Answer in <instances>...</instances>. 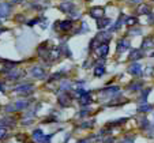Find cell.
Masks as SVG:
<instances>
[{
    "instance_id": "6da1fadb",
    "label": "cell",
    "mask_w": 154,
    "mask_h": 143,
    "mask_svg": "<svg viewBox=\"0 0 154 143\" xmlns=\"http://www.w3.org/2000/svg\"><path fill=\"white\" fill-rule=\"evenodd\" d=\"M109 40H111V33H109V32H101V33H98V34H97L93 40H91L90 48H91V49H96L98 45L104 44V42H108Z\"/></svg>"
},
{
    "instance_id": "7a4b0ae2",
    "label": "cell",
    "mask_w": 154,
    "mask_h": 143,
    "mask_svg": "<svg viewBox=\"0 0 154 143\" xmlns=\"http://www.w3.org/2000/svg\"><path fill=\"white\" fill-rule=\"evenodd\" d=\"M100 94L104 97H117L120 94V87L119 86H109V87H104Z\"/></svg>"
},
{
    "instance_id": "3957f363",
    "label": "cell",
    "mask_w": 154,
    "mask_h": 143,
    "mask_svg": "<svg viewBox=\"0 0 154 143\" xmlns=\"http://www.w3.org/2000/svg\"><path fill=\"white\" fill-rule=\"evenodd\" d=\"M55 29L59 30V32H70L72 29V20H59V22H56Z\"/></svg>"
},
{
    "instance_id": "277c9868",
    "label": "cell",
    "mask_w": 154,
    "mask_h": 143,
    "mask_svg": "<svg viewBox=\"0 0 154 143\" xmlns=\"http://www.w3.org/2000/svg\"><path fill=\"white\" fill-rule=\"evenodd\" d=\"M33 85L32 83H26V85H20L15 89V94H19V96H29L33 93Z\"/></svg>"
},
{
    "instance_id": "5b68a950",
    "label": "cell",
    "mask_w": 154,
    "mask_h": 143,
    "mask_svg": "<svg viewBox=\"0 0 154 143\" xmlns=\"http://www.w3.org/2000/svg\"><path fill=\"white\" fill-rule=\"evenodd\" d=\"M94 50H96L97 56H98L100 59H105L108 55V52H109V45H108V42H104V44L98 45Z\"/></svg>"
},
{
    "instance_id": "8992f818",
    "label": "cell",
    "mask_w": 154,
    "mask_h": 143,
    "mask_svg": "<svg viewBox=\"0 0 154 143\" xmlns=\"http://www.w3.org/2000/svg\"><path fill=\"white\" fill-rule=\"evenodd\" d=\"M30 74L37 79H42V78H45V75H47L45 70H44L42 67H40V65H34V67L30 68Z\"/></svg>"
},
{
    "instance_id": "52a82bcc",
    "label": "cell",
    "mask_w": 154,
    "mask_h": 143,
    "mask_svg": "<svg viewBox=\"0 0 154 143\" xmlns=\"http://www.w3.org/2000/svg\"><path fill=\"white\" fill-rule=\"evenodd\" d=\"M71 101H72V98H71V96L67 93V91H63V93L59 96V104H60L61 106H70L71 105Z\"/></svg>"
},
{
    "instance_id": "ba28073f",
    "label": "cell",
    "mask_w": 154,
    "mask_h": 143,
    "mask_svg": "<svg viewBox=\"0 0 154 143\" xmlns=\"http://www.w3.org/2000/svg\"><path fill=\"white\" fill-rule=\"evenodd\" d=\"M128 72L132 76H140L142 75V65H140L139 63H137V61H134V63L128 67Z\"/></svg>"
},
{
    "instance_id": "9c48e42d",
    "label": "cell",
    "mask_w": 154,
    "mask_h": 143,
    "mask_svg": "<svg viewBox=\"0 0 154 143\" xmlns=\"http://www.w3.org/2000/svg\"><path fill=\"white\" fill-rule=\"evenodd\" d=\"M104 15H105V8L101 6H96L90 10V17L94 18V19H100V18H102Z\"/></svg>"
},
{
    "instance_id": "30bf717a",
    "label": "cell",
    "mask_w": 154,
    "mask_h": 143,
    "mask_svg": "<svg viewBox=\"0 0 154 143\" xmlns=\"http://www.w3.org/2000/svg\"><path fill=\"white\" fill-rule=\"evenodd\" d=\"M59 8H60V11H63L64 14H70V12H72L74 10H75V6H74L72 2L67 0V2H63V3H60Z\"/></svg>"
},
{
    "instance_id": "8fae6325",
    "label": "cell",
    "mask_w": 154,
    "mask_h": 143,
    "mask_svg": "<svg viewBox=\"0 0 154 143\" xmlns=\"http://www.w3.org/2000/svg\"><path fill=\"white\" fill-rule=\"evenodd\" d=\"M11 12V4L10 3H0V19H6Z\"/></svg>"
},
{
    "instance_id": "7c38bea8",
    "label": "cell",
    "mask_w": 154,
    "mask_h": 143,
    "mask_svg": "<svg viewBox=\"0 0 154 143\" xmlns=\"http://www.w3.org/2000/svg\"><path fill=\"white\" fill-rule=\"evenodd\" d=\"M127 49H130V41L125 40V38H122V40L117 41V47H116L117 53H123Z\"/></svg>"
},
{
    "instance_id": "4fadbf2b",
    "label": "cell",
    "mask_w": 154,
    "mask_h": 143,
    "mask_svg": "<svg viewBox=\"0 0 154 143\" xmlns=\"http://www.w3.org/2000/svg\"><path fill=\"white\" fill-rule=\"evenodd\" d=\"M79 104L82 106H87L91 104V93L90 91H85L81 97H79Z\"/></svg>"
},
{
    "instance_id": "5bb4252c",
    "label": "cell",
    "mask_w": 154,
    "mask_h": 143,
    "mask_svg": "<svg viewBox=\"0 0 154 143\" xmlns=\"http://www.w3.org/2000/svg\"><path fill=\"white\" fill-rule=\"evenodd\" d=\"M143 56H145V53H143V49H132L131 50V53H130V60H132V61H137V60H139V59H142Z\"/></svg>"
},
{
    "instance_id": "9a60e30c",
    "label": "cell",
    "mask_w": 154,
    "mask_h": 143,
    "mask_svg": "<svg viewBox=\"0 0 154 143\" xmlns=\"http://www.w3.org/2000/svg\"><path fill=\"white\" fill-rule=\"evenodd\" d=\"M20 76H23V71L22 70H17V68H12L8 72V79L10 81H17Z\"/></svg>"
},
{
    "instance_id": "2e32d148",
    "label": "cell",
    "mask_w": 154,
    "mask_h": 143,
    "mask_svg": "<svg viewBox=\"0 0 154 143\" xmlns=\"http://www.w3.org/2000/svg\"><path fill=\"white\" fill-rule=\"evenodd\" d=\"M112 20L109 19V18H100V19H97V27H98L100 30L105 29V27H108V25H111Z\"/></svg>"
},
{
    "instance_id": "e0dca14e",
    "label": "cell",
    "mask_w": 154,
    "mask_h": 143,
    "mask_svg": "<svg viewBox=\"0 0 154 143\" xmlns=\"http://www.w3.org/2000/svg\"><path fill=\"white\" fill-rule=\"evenodd\" d=\"M32 7L35 10H44L45 7H48V2L47 0H34L32 3Z\"/></svg>"
},
{
    "instance_id": "ac0fdd59",
    "label": "cell",
    "mask_w": 154,
    "mask_h": 143,
    "mask_svg": "<svg viewBox=\"0 0 154 143\" xmlns=\"http://www.w3.org/2000/svg\"><path fill=\"white\" fill-rule=\"evenodd\" d=\"M29 105H30V99H20V101H17L14 104V106H15V109H17V111L25 109V108H27Z\"/></svg>"
},
{
    "instance_id": "d6986e66",
    "label": "cell",
    "mask_w": 154,
    "mask_h": 143,
    "mask_svg": "<svg viewBox=\"0 0 154 143\" xmlns=\"http://www.w3.org/2000/svg\"><path fill=\"white\" fill-rule=\"evenodd\" d=\"M154 48V37H147L142 42V49H150Z\"/></svg>"
},
{
    "instance_id": "ffe728a7",
    "label": "cell",
    "mask_w": 154,
    "mask_h": 143,
    "mask_svg": "<svg viewBox=\"0 0 154 143\" xmlns=\"http://www.w3.org/2000/svg\"><path fill=\"white\" fill-rule=\"evenodd\" d=\"M137 14L138 15H149L150 14V7L147 4H140L137 8Z\"/></svg>"
},
{
    "instance_id": "44dd1931",
    "label": "cell",
    "mask_w": 154,
    "mask_h": 143,
    "mask_svg": "<svg viewBox=\"0 0 154 143\" xmlns=\"http://www.w3.org/2000/svg\"><path fill=\"white\" fill-rule=\"evenodd\" d=\"M137 23H138L137 17H125L124 18V25H125V26L131 27V26H135Z\"/></svg>"
},
{
    "instance_id": "7402d4cb",
    "label": "cell",
    "mask_w": 154,
    "mask_h": 143,
    "mask_svg": "<svg viewBox=\"0 0 154 143\" xmlns=\"http://www.w3.org/2000/svg\"><path fill=\"white\" fill-rule=\"evenodd\" d=\"M123 23H124V15H120L119 19H117V22L111 27V30H109V32H116V30H119L120 27H122Z\"/></svg>"
},
{
    "instance_id": "603a6c76",
    "label": "cell",
    "mask_w": 154,
    "mask_h": 143,
    "mask_svg": "<svg viewBox=\"0 0 154 143\" xmlns=\"http://www.w3.org/2000/svg\"><path fill=\"white\" fill-rule=\"evenodd\" d=\"M106 72V70H105V67L102 64H98V65H96V68H94V76H97V78H98V76H102L104 75V74Z\"/></svg>"
},
{
    "instance_id": "cb8c5ba5",
    "label": "cell",
    "mask_w": 154,
    "mask_h": 143,
    "mask_svg": "<svg viewBox=\"0 0 154 143\" xmlns=\"http://www.w3.org/2000/svg\"><path fill=\"white\" fill-rule=\"evenodd\" d=\"M151 111H153V105H150L147 102H145L142 106H139L137 109V112H139V113H146V112H151Z\"/></svg>"
},
{
    "instance_id": "d4e9b609",
    "label": "cell",
    "mask_w": 154,
    "mask_h": 143,
    "mask_svg": "<svg viewBox=\"0 0 154 143\" xmlns=\"http://www.w3.org/2000/svg\"><path fill=\"white\" fill-rule=\"evenodd\" d=\"M127 121V119H117V120H112V121L108 123V128H111V127H115V126H120V124H123V123Z\"/></svg>"
},
{
    "instance_id": "484cf974",
    "label": "cell",
    "mask_w": 154,
    "mask_h": 143,
    "mask_svg": "<svg viewBox=\"0 0 154 143\" xmlns=\"http://www.w3.org/2000/svg\"><path fill=\"white\" fill-rule=\"evenodd\" d=\"M42 138H44V132L41 131V129H34V131H33V139L34 140L40 142Z\"/></svg>"
},
{
    "instance_id": "4316f807",
    "label": "cell",
    "mask_w": 154,
    "mask_h": 143,
    "mask_svg": "<svg viewBox=\"0 0 154 143\" xmlns=\"http://www.w3.org/2000/svg\"><path fill=\"white\" fill-rule=\"evenodd\" d=\"M140 87H142V82H134L132 85L128 86V90L130 91H137V90H140Z\"/></svg>"
},
{
    "instance_id": "83f0119b",
    "label": "cell",
    "mask_w": 154,
    "mask_h": 143,
    "mask_svg": "<svg viewBox=\"0 0 154 143\" xmlns=\"http://www.w3.org/2000/svg\"><path fill=\"white\" fill-rule=\"evenodd\" d=\"M52 136H53V134H51V135H44V138L40 140V143H51V139H52Z\"/></svg>"
},
{
    "instance_id": "f1b7e54d",
    "label": "cell",
    "mask_w": 154,
    "mask_h": 143,
    "mask_svg": "<svg viewBox=\"0 0 154 143\" xmlns=\"http://www.w3.org/2000/svg\"><path fill=\"white\" fill-rule=\"evenodd\" d=\"M150 90H151L150 87L146 89V90H143V93H142V102H143V104H145V102H147V101H146V98H147V96L150 94Z\"/></svg>"
},
{
    "instance_id": "f546056e",
    "label": "cell",
    "mask_w": 154,
    "mask_h": 143,
    "mask_svg": "<svg viewBox=\"0 0 154 143\" xmlns=\"http://www.w3.org/2000/svg\"><path fill=\"white\" fill-rule=\"evenodd\" d=\"M93 126H94V120L93 121H85V123H82L81 124L82 128H91Z\"/></svg>"
},
{
    "instance_id": "4dcf8cb0",
    "label": "cell",
    "mask_w": 154,
    "mask_h": 143,
    "mask_svg": "<svg viewBox=\"0 0 154 143\" xmlns=\"http://www.w3.org/2000/svg\"><path fill=\"white\" fill-rule=\"evenodd\" d=\"M7 135V128L3 126H0V139H4Z\"/></svg>"
},
{
    "instance_id": "1f68e13d",
    "label": "cell",
    "mask_w": 154,
    "mask_h": 143,
    "mask_svg": "<svg viewBox=\"0 0 154 143\" xmlns=\"http://www.w3.org/2000/svg\"><path fill=\"white\" fill-rule=\"evenodd\" d=\"M86 32H89V27H87V25L85 23H82V26H81V29L78 30V33H86Z\"/></svg>"
},
{
    "instance_id": "d6a6232c",
    "label": "cell",
    "mask_w": 154,
    "mask_h": 143,
    "mask_svg": "<svg viewBox=\"0 0 154 143\" xmlns=\"http://www.w3.org/2000/svg\"><path fill=\"white\" fill-rule=\"evenodd\" d=\"M61 76H63V74H61V72H57V74H55V75L51 76L49 81H51V82H52V81H57V79H59V78H61Z\"/></svg>"
},
{
    "instance_id": "836d02e7",
    "label": "cell",
    "mask_w": 154,
    "mask_h": 143,
    "mask_svg": "<svg viewBox=\"0 0 154 143\" xmlns=\"http://www.w3.org/2000/svg\"><path fill=\"white\" fill-rule=\"evenodd\" d=\"M6 111L8 112V113H11L12 111H17V109H15V106H14V105H10V104H8V105L6 106Z\"/></svg>"
},
{
    "instance_id": "e575fe53",
    "label": "cell",
    "mask_w": 154,
    "mask_h": 143,
    "mask_svg": "<svg viewBox=\"0 0 154 143\" xmlns=\"http://www.w3.org/2000/svg\"><path fill=\"white\" fill-rule=\"evenodd\" d=\"M120 143H134V139H132V138H125V139L122 140Z\"/></svg>"
},
{
    "instance_id": "d590c367",
    "label": "cell",
    "mask_w": 154,
    "mask_h": 143,
    "mask_svg": "<svg viewBox=\"0 0 154 143\" xmlns=\"http://www.w3.org/2000/svg\"><path fill=\"white\" fill-rule=\"evenodd\" d=\"M86 114H89V111H86V109H83V111H81V113H79V117H85Z\"/></svg>"
},
{
    "instance_id": "8d00e7d4",
    "label": "cell",
    "mask_w": 154,
    "mask_h": 143,
    "mask_svg": "<svg viewBox=\"0 0 154 143\" xmlns=\"http://www.w3.org/2000/svg\"><path fill=\"white\" fill-rule=\"evenodd\" d=\"M37 22H38V19H34V20H30V22H29V26H33V25H34V23H37Z\"/></svg>"
},
{
    "instance_id": "74e56055",
    "label": "cell",
    "mask_w": 154,
    "mask_h": 143,
    "mask_svg": "<svg viewBox=\"0 0 154 143\" xmlns=\"http://www.w3.org/2000/svg\"><path fill=\"white\" fill-rule=\"evenodd\" d=\"M0 91H2V93H4V83H0Z\"/></svg>"
},
{
    "instance_id": "f35d334b",
    "label": "cell",
    "mask_w": 154,
    "mask_h": 143,
    "mask_svg": "<svg viewBox=\"0 0 154 143\" xmlns=\"http://www.w3.org/2000/svg\"><path fill=\"white\" fill-rule=\"evenodd\" d=\"M23 0H11V3H14V4H18V3H22Z\"/></svg>"
},
{
    "instance_id": "ab89813d",
    "label": "cell",
    "mask_w": 154,
    "mask_h": 143,
    "mask_svg": "<svg viewBox=\"0 0 154 143\" xmlns=\"http://www.w3.org/2000/svg\"><path fill=\"white\" fill-rule=\"evenodd\" d=\"M131 3H140V2H142V0H130Z\"/></svg>"
},
{
    "instance_id": "60d3db41",
    "label": "cell",
    "mask_w": 154,
    "mask_h": 143,
    "mask_svg": "<svg viewBox=\"0 0 154 143\" xmlns=\"http://www.w3.org/2000/svg\"><path fill=\"white\" fill-rule=\"evenodd\" d=\"M78 143H89V139H83V140H81V142H78Z\"/></svg>"
},
{
    "instance_id": "b9f144b4",
    "label": "cell",
    "mask_w": 154,
    "mask_h": 143,
    "mask_svg": "<svg viewBox=\"0 0 154 143\" xmlns=\"http://www.w3.org/2000/svg\"><path fill=\"white\" fill-rule=\"evenodd\" d=\"M151 57H154V52H153V53H151Z\"/></svg>"
},
{
    "instance_id": "7bdbcfd3",
    "label": "cell",
    "mask_w": 154,
    "mask_h": 143,
    "mask_svg": "<svg viewBox=\"0 0 154 143\" xmlns=\"http://www.w3.org/2000/svg\"><path fill=\"white\" fill-rule=\"evenodd\" d=\"M0 111H2V105H0Z\"/></svg>"
},
{
    "instance_id": "ee69618b",
    "label": "cell",
    "mask_w": 154,
    "mask_h": 143,
    "mask_svg": "<svg viewBox=\"0 0 154 143\" xmlns=\"http://www.w3.org/2000/svg\"><path fill=\"white\" fill-rule=\"evenodd\" d=\"M87 2H91V0H87Z\"/></svg>"
}]
</instances>
